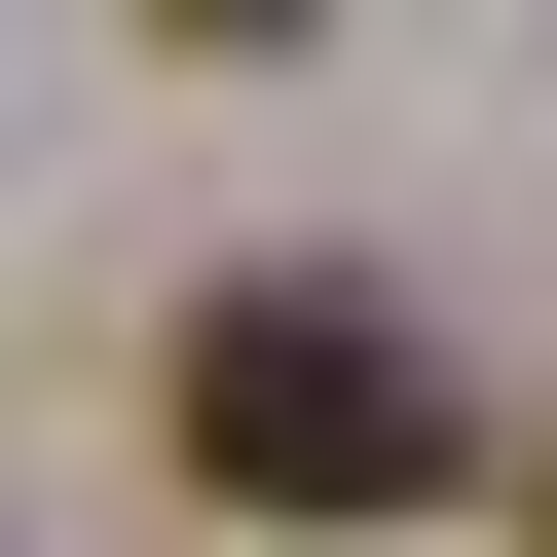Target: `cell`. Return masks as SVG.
Wrapping results in <instances>:
<instances>
[{
  "label": "cell",
  "instance_id": "obj_1",
  "mask_svg": "<svg viewBox=\"0 0 557 557\" xmlns=\"http://www.w3.org/2000/svg\"><path fill=\"white\" fill-rule=\"evenodd\" d=\"M186 483L223 520H446L483 409H446V335L372 298V260H223L186 298Z\"/></svg>",
  "mask_w": 557,
  "mask_h": 557
}]
</instances>
